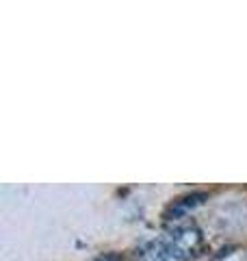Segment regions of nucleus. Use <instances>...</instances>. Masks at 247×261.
Segmentation results:
<instances>
[{
  "instance_id": "obj_1",
  "label": "nucleus",
  "mask_w": 247,
  "mask_h": 261,
  "mask_svg": "<svg viewBox=\"0 0 247 261\" xmlns=\"http://www.w3.org/2000/svg\"><path fill=\"white\" fill-rule=\"evenodd\" d=\"M163 242L171 257L182 259V261L200 257L204 250L202 231L197 228L195 222H187V220H174V226L167 228Z\"/></svg>"
},
{
  "instance_id": "obj_2",
  "label": "nucleus",
  "mask_w": 247,
  "mask_h": 261,
  "mask_svg": "<svg viewBox=\"0 0 247 261\" xmlns=\"http://www.w3.org/2000/svg\"><path fill=\"white\" fill-rule=\"evenodd\" d=\"M135 261H169V250L161 240L143 242L135 250Z\"/></svg>"
},
{
  "instance_id": "obj_3",
  "label": "nucleus",
  "mask_w": 247,
  "mask_h": 261,
  "mask_svg": "<svg viewBox=\"0 0 247 261\" xmlns=\"http://www.w3.org/2000/svg\"><path fill=\"white\" fill-rule=\"evenodd\" d=\"M204 198H206V194H191V196H184V198H178V200L171 202V207L167 209L165 218L167 220H182L187 211L195 205H200Z\"/></svg>"
},
{
  "instance_id": "obj_4",
  "label": "nucleus",
  "mask_w": 247,
  "mask_h": 261,
  "mask_svg": "<svg viewBox=\"0 0 247 261\" xmlns=\"http://www.w3.org/2000/svg\"><path fill=\"white\" fill-rule=\"evenodd\" d=\"M96 261H121L117 255H113V252H109V255H102V257H98Z\"/></svg>"
}]
</instances>
